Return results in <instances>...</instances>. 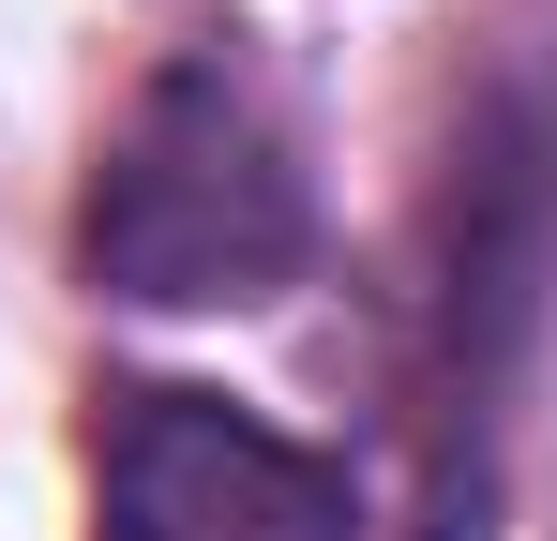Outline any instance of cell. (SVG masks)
Here are the masks:
<instances>
[{"label":"cell","mask_w":557,"mask_h":541,"mask_svg":"<svg viewBox=\"0 0 557 541\" xmlns=\"http://www.w3.org/2000/svg\"><path fill=\"white\" fill-rule=\"evenodd\" d=\"M286 256H301L286 121L211 61L151 76L91 180V270L121 301H257V286H286Z\"/></svg>","instance_id":"cell-1"},{"label":"cell","mask_w":557,"mask_h":541,"mask_svg":"<svg viewBox=\"0 0 557 541\" xmlns=\"http://www.w3.org/2000/svg\"><path fill=\"white\" fill-rule=\"evenodd\" d=\"M91 541H347V481L211 391H121Z\"/></svg>","instance_id":"cell-2"}]
</instances>
